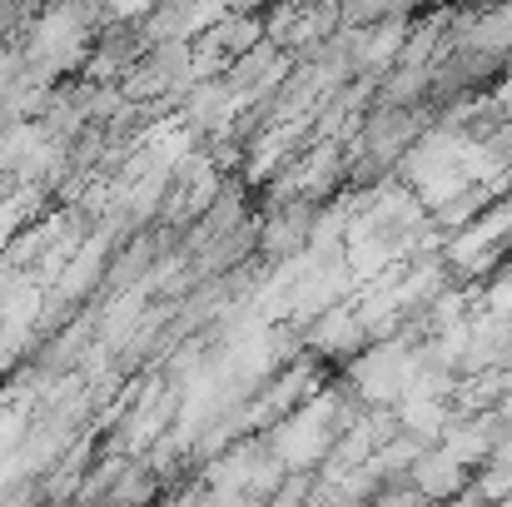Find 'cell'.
Returning a JSON list of instances; mask_svg holds the SVG:
<instances>
[{
    "label": "cell",
    "mask_w": 512,
    "mask_h": 507,
    "mask_svg": "<svg viewBox=\"0 0 512 507\" xmlns=\"http://www.w3.org/2000/svg\"><path fill=\"white\" fill-rule=\"evenodd\" d=\"M20 428H25V413H0V448H15L20 443Z\"/></svg>",
    "instance_id": "3"
},
{
    "label": "cell",
    "mask_w": 512,
    "mask_h": 507,
    "mask_svg": "<svg viewBox=\"0 0 512 507\" xmlns=\"http://www.w3.org/2000/svg\"><path fill=\"white\" fill-rule=\"evenodd\" d=\"M100 259H105V239H95V244H90V249H85V254H80V259L70 264V274L60 279V294H65V299L85 294V284H90V279L100 274Z\"/></svg>",
    "instance_id": "2"
},
{
    "label": "cell",
    "mask_w": 512,
    "mask_h": 507,
    "mask_svg": "<svg viewBox=\"0 0 512 507\" xmlns=\"http://www.w3.org/2000/svg\"><path fill=\"white\" fill-rule=\"evenodd\" d=\"M135 10H145V0H115V15H135Z\"/></svg>",
    "instance_id": "4"
},
{
    "label": "cell",
    "mask_w": 512,
    "mask_h": 507,
    "mask_svg": "<svg viewBox=\"0 0 512 507\" xmlns=\"http://www.w3.org/2000/svg\"><path fill=\"white\" fill-rule=\"evenodd\" d=\"M40 145H45V135H40L35 125L10 120V130L0 135V169H15V174H20V169H25V160H30Z\"/></svg>",
    "instance_id": "1"
}]
</instances>
